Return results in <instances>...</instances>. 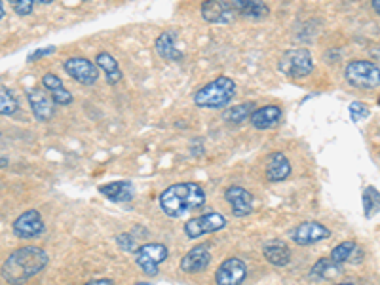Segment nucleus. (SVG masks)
<instances>
[{
	"mask_svg": "<svg viewBox=\"0 0 380 285\" xmlns=\"http://www.w3.org/2000/svg\"><path fill=\"white\" fill-rule=\"evenodd\" d=\"M208 194L200 183H175L164 188L158 196L160 209L170 219L187 217L192 211H198L206 206Z\"/></svg>",
	"mask_w": 380,
	"mask_h": 285,
	"instance_id": "1",
	"label": "nucleus"
},
{
	"mask_svg": "<svg viewBox=\"0 0 380 285\" xmlns=\"http://www.w3.org/2000/svg\"><path fill=\"white\" fill-rule=\"evenodd\" d=\"M48 266V253L42 247L27 245L12 251L2 264V279L8 284H23L35 278Z\"/></svg>",
	"mask_w": 380,
	"mask_h": 285,
	"instance_id": "2",
	"label": "nucleus"
},
{
	"mask_svg": "<svg viewBox=\"0 0 380 285\" xmlns=\"http://www.w3.org/2000/svg\"><path fill=\"white\" fill-rule=\"evenodd\" d=\"M236 82L229 76H219L194 93V105L200 108H226L236 97Z\"/></svg>",
	"mask_w": 380,
	"mask_h": 285,
	"instance_id": "3",
	"label": "nucleus"
},
{
	"mask_svg": "<svg viewBox=\"0 0 380 285\" xmlns=\"http://www.w3.org/2000/svg\"><path fill=\"white\" fill-rule=\"evenodd\" d=\"M278 71L287 79H306L314 71V57L306 48H291L286 50L278 59Z\"/></svg>",
	"mask_w": 380,
	"mask_h": 285,
	"instance_id": "4",
	"label": "nucleus"
},
{
	"mask_svg": "<svg viewBox=\"0 0 380 285\" xmlns=\"http://www.w3.org/2000/svg\"><path fill=\"white\" fill-rule=\"evenodd\" d=\"M345 80L356 90H377L380 88V67L367 59H354L345 67Z\"/></svg>",
	"mask_w": 380,
	"mask_h": 285,
	"instance_id": "5",
	"label": "nucleus"
},
{
	"mask_svg": "<svg viewBox=\"0 0 380 285\" xmlns=\"http://www.w3.org/2000/svg\"><path fill=\"white\" fill-rule=\"evenodd\" d=\"M170 255V250L164 243H144L135 251V264L139 270L149 278H156L160 272V264Z\"/></svg>",
	"mask_w": 380,
	"mask_h": 285,
	"instance_id": "6",
	"label": "nucleus"
},
{
	"mask_svg": "<svg viewBox=\"0 0 380 285\" xmlns=\"http://www.w3.org/2000/svg\"><path fill=\"white\" fill-rule=\"evenodd\" d=\"M226 227V217L222 213H217V211H211V213H204L200 217H192L185 222V234L190 240H196V238H201V236L213 234V232H219L222 228Z\"/></svg>",
	"mask_w": 380,
	"mask_h": 285,
	"instance_id": "7",
	"label": "nucleus"
},
{
	"mask_svg": "<svg viewBox=\"0 0 380 285\" xmlns=\"http://www.w3.org/2000/svg\"><path fill=\"white\" fill-rule=\"evenodd\" d=\"M65 72L82 86H94L99 80V67L88 57L72 56L63 61Z\"/></svg>",
	"mask_w": 380,
	"mask_h": 285,
	"instance_id": "8",
	"label": "nucleus"
},
{
	"mask_svg": "<svg viewBox=\"0 0 380 285\" xmlns=\"http://www.w3.org/2000/svg\"><path fill=\"white\" fill-rule=\"evenodd\" d=\"M200 14L204 22L211 25H229L238 17L232 0H204Z\"/></svg>",
	"mask_w": 380,
	"mask_h": 285,
	"instance_id": "9",
	"label": "nucleus"
},
{
	"mask_svg": "<svg viewBox=\"0 0 380 285\" xmlns=\"http://www.w3.org/2000/svg\"><path fill=\"white\" fill-rule=\"evenodd\" d=\"M46 225H44L42 215L36 209H27L23 211L14 222H12V232L19 240H35L38 236L44 234Z\"/></svg>",
	"mask_w": 380,
	"mask_h": 285,
	"instance_id": "10",
	"label": "nucleus"
},
{
	"mask_svg": "<svg viewBox=\"0 0 380 285\" xmlns=\"http://www.w3.org/2000/svg\"><path fill=\"white\" fill-rule=\"evenodd\" d=\"M289 238H291L297 245L306 247V245H314V243H320L323 242V240L331 238V230L325 227V225H322V222L304 221L301 222V225H297V227L291 230Z\"/></svg>",
	"mask_w": 380,
	"mask_h": 285,
	"instance_id": "11",
	"label": "nucleus"
},
{
	"mask_svg": "<svg viewBox=\"0 0 380 285\" xmlns=\"http://www.w3.org/2000/svg\"><path fill=\"white\" fill-rule=\"evenodd\" d=\"M27 101H29L31 113L38 122H48L56 116V101L46 92V88H29L27 90Z\"/></svg>",
	"mask_w": 380,
	"mask_h": 285,
	"instance_id": "12",
	"label": "nucleus"
},
{
	"mask_svg": "<svg viewBox=\"0 0 380 285\" xmlns=\"http://www.w3.org/2000/svg\"><path fill=\"white\" fill-rule=\"evenodd\" d=\"M245 278H247V264L238 256H230L226 261H222L215 272V282L221 285L242 284Z\"/></svg>",
	"mask_w": 380,
	"mask_h": 285,
	"instance_id": "13",
	"label": "nucleus"
},
{
	"mask_svg": "<svg viewBox=\"0 0 380 285\" xmlns=\"http://www.w3.org/2000/svg\"><path fill=\"white\" fill-rule=\"evenodd\" d=\"M211 264V251H209V245L206 243H200L196 245L190 251H187L183 259H181L179 268L181 272L185 274H200L208 268Z\"/></svg>",
	"mask_w": 380,
	"mask_h": 285,
	"instance_id": "14",
	"label": "nucleus"
},
{
	"mask_svg": "<svg viewBox=\"0 0 380 285\" xmlns=\"http://www.w3.org/2000/svg\"><path fill=\"white\" fill-rule=\"evenodd\" d=\"M224 200L229 202L234 217H247L253 213V194L240 185H232L224 190Z\"/></svg>",
	"mask_w": 380,
	"mask_h": 285,
	"instance_id": "15",
	"label": "nucleus"
},
{
	"mask_svg": "<svg viewBox=\"0 0 380 285\" xmlns=\"http://www.w3.org/2000/svg\"><path fill=\"white\" fill-rule=\"evenodd\" d=\"M291 162L287 160L286 154L281 152H272L270 156L266 158V181L270 183H281L291 175Z\"/></svg>",
	"mask_w": 380,
	"mask_h": 285,
	"instance_id": "16",
	"label": "nucleus"
},
{
	"mask_svg": "<svg viewBox=\"0 0 380 285\" xmlns=\"http://www.w3.org/2000/svg\"><path fill=\"white\" fill-rule=\"evenodd\" d=\"M263 256H265L268 263L272 266H287L291 263V250L283 240L280 238H274V240H268V242L263 245Z\"/></svg>",
	"mask_w": 380,
	"mask_h": 285,
	"instance_id": "17",
	"label": "nucleus"
},
{
	"mask_svg": "<svg viewBox=\"0 0 380 285\" xmlns=\"http://www.w3.org/2000/svg\"><path fill=\"white\" fill-rule=\"evenodd\" d=\"M283 116V111L278 105H265V107H257L253 111L251 126L255 129H270L274 126H278Z\"/></svg>",
	"mask_w": 380,
	"mask_h": 285,
	"instance_id": "18",
	"label": "nucleus"
},
{
	"mask_svg": "<svg viewBox=\"0 0 380 285\" xmlns=\"http://www.w3.org/2000/svg\"><path fill=\"white\" fill-rule=\"evenodd\" d=\"M154 50L165 61H183L185 59V54L177 48V35L172 31H164L154 40Z\"/></svg>",
	"mask_w": 380,
	"mask_h": 285,
	"instance_id": "19",
	"label": "nucleus"
},
{
	"mask_svg": "<svg viewBox=\"0 0 380 285\" xmlns=\"http://www.w3.org/2000/svg\"><path fill=\"white\" fill-rule=\"evenodd\" d=\"M99 194L110 200V202H115V204H128L135 196L133 185L129 181H113V183H107V185H101Z\"/></svg>",
	"mask_w": 380,
	"mask_h": 285,
	"instance_id": "20",
	"label": "nucleus"
},
{
	"mask_svg": "<svg viewBox=\"0 0 380 285\" xmlns=\"http://www.w3.org/2000/svg\"><path fill=\"white\" fill-rule=\"evenodd\" d=\"M42 86L46 88V92L50 93L51 99L56 101V105H71L72 93L65 88L63 80L59 79L58 74L53 72H46L42 76Z\"/></svg>",
	"mask_w": 380,
	"mask_h": 285,
	"instance_id": "21",
	"label": "nucleus"
},
{
	"mask_svg": "<svg viewBox=\"0 0 380 285\" xmlns=\"http://www.w3.org/2000/svg\"><path fill=\"white\" fill-rule=\"evenodd\" d=\"M95 63L101 69V72L105 74L108 84L116 86L122 82V69H120V65H118V61H116L113 54H108V51H97Z\"/></svg>",
	"mask_w": 380,
	"mask_h": 285,
	"instance_id": "22",
	"label": "nucleus"
},
{
	"mask_svg": "<svg viewBox=\"0 0 380 285\" xmlns=\"http://www.w3.org/2000/svg\"><path fill=\"white\" fill-rule=\"evenodd\" d=\"M232 6L240 17L247 19H265L270 14V8L263 0H232Z\"/></svg>",
	"mask_w": 380,
	"mask_h": 285,
	"instance_id": "23",
	"label": "nucleus"
},
{
	"mask_svg": "<svg viewBox=\"0 0 380 285\" xmlns=\"http://www.w3.org/2000/svg\"><path fill=\"white\" fill-rule=\"evenodd\" d=\"M329 256L335 263L345 266L346 263H361L363 253H361V250L358 247V243L352 242V240H346V242H340L338 245H335V247L331 250Z\"/></svg>",
	"mask_w": 380,
	"mask_h": 285,
	"instance_id": "24",
	"label": "nucleus"
},
{
	"mask_svg": "<svg viewBox=\"0 0 380 285\" xmlns=\"http://www.w3.org/2000/svg\"><path fill=\"white\" fill-rule=\"evenodd\" d=\"M342 264L335 263L333 259H320L310 270V278L316 282H325V279H337L338 276H342Z\"/></svg>",
	"mask_w": 380,
	"mask_h": 285,
	"instance_id": "25",
	"label": "nucleus"
},
{
	"mask_svg": "<svg viewBox=\"0 0 380 285\" xmlns=\"http://www.w3.org/2000/svg\"><path fill=\"white\" fill-rule=\"evenodd\" d=\"M257 108L255 101H245V103H240V105H234V107L226 108L222 113V118L230 124H242V122L249 120L251 118L253 111Z\"/></svg>",
	"mask_w": 380,
	"mask_h": 285,
	"instance_id": "26",
	"label": "nucleus"
},
{
	"mask_svg": "<svg viewBox=\"0 0 380 285\" xmlns=\"http://www.w3.org/2000/svg\"><path fill=\"white\" fill-rule=\"evenodd\" d=\"M380 211V193L374 186H365L363 190V215L365 219H373Z\"/></svg>",
	"mask_w": 380,
	"mask_h": 285,
	"instance_id": "27",
	"label": "nucleus"
},
{
	"mask_svg": "<svg viewBox=\"0 0 380 285\" xmlns=\"http://www.w3.org/2000/svg\"><path fill=\"white\" fill-rule=\"evenodd\" d=\"M17 111H19V101L15 99L12 90H8V86H0V114L14 116Z\"/></svg>",
	"mask_w": 380,
	"mask_h": 285,
	"instance_id": "28",
	"label": "nucleus"
},
{
	"mask_svg": "<svg viewBox=\"0 0 380 285\" xmlns=\"http://www.w3.org/2000/svg\"><path fill=\"white\" fill-rule=\"evenodd\" d=\"M116 245H118L124 253H133V255H135V251L139 250L135 238L131 234H128V232H122V234L116 236Z\"/></svg>",
	"mask_w": 380,
	"mask_h": 285,
	"instance_id": "29",
	"label": "nucleus"
},
{
	"mask_svg": "<svg viewBox=\"0 0 380 285\" xmlns=\"http://www.w3.org/2000/svg\"><path fill=\"white\" fill-rule=\"evenodd\" d=\"M8 4L12 6V10H14L15 14L25 17V15L33 14L36 2L35 0H8Z\"/></svg>",
	"mask_w": 380,
	"mask_h": 285,
	"instance_id": "30",
	"label": "nucleus"
},
{
	"mask_svg": "<svg viewBox=\"0 0 380 285\" xmlns=\"http://www.w3.org/2000/svg\"><path fill=\"white\" fill-rule=\"evenodd\" d=\"M369 114H371V108L363 105V103H359V101H354L350 105V118L354 122L365 120Z\"/></svg>",
	"mask_w": 380,
	"mask_h": 285,
	"instance_id": "31",
	"label": "nucleus"
},
{
	"mask_svg": "<svg viewBox=\"0 0 380 285\" xmlns=\"http://www.w3.org/2000/svg\"><path fill=\"white\" fill-rule=\"evenodd\" d=\"M53 54H56V46H46V48H40V50L31 51V56L27 57V61L33 63L36 59H44L46 56H53Z\"/></svg>",
	"mask_w": 380,
	"mask_h": 285,
	"instance_id": "32",
	"label": "nucleus"
},
{
	"mask_svg": "<svg viewBox=\"0 0 380 285\" xmlns=\"http://www.w3.org/2000/svg\"><path fill=\"white\" fill-rule=\"evenodd\" d=\"M110 284H115V279L95 278V279H90V282H88V285H110Z\"/></svg>",
	"mask_w": 380,
	"mask_h": 285,
	"instance_id": "33",
	"label": "nucleus"
},
{
	"mask_svg": "<svg viewBox=\"0 0 380 285\" xmlns=\"http://www.w3.org/2000/svg\"><path fill=\"white\" fill-rule=\"evenodd\" d=\"M371 8L377 15H380V0H371Z\"/></svg>",
	"mask_w": 380,
	"mask_h": 285,
	"instance_id": "34",
	"label": "nucleus"
},
{
	"mask_svg": "<svg viewBox=\"0 0 380 285\" xmlns=\"http://www.w3.org/2000/svg\"><path fill=\"white\" fill-rule=\"evenodd\" d=\"M2 10H0V17H2V22H6V0H2Z\"/></svg>",
	"mask_w": 380,
	"mask_h": 285,
	"instance_id": "35",
	"label": "nucleus"
},
{
	"mask_svg": "<svg viewBox=\"0 0 380 285\" xmlns=\"http://www.w3.org/2000/svg\"><path fill=\"white\" fill-rule=\"evenodd\" d=\"M36 4H51L53 0H35Z\"/></svg>",
	"mask_w": 380,
	"mask_h": 285,
	"instance_id": "36",
	"label": "nucleus"
},
{
	"mask_svg": "<svg viewBox=\"0 0 380 285\" xmlns=\"http://www.w3.org/2000/svg\"><path fill=\"white\" fill-rule=\"evenodd\" d=\"M377 105H379V107H380V95H379V97H377Z\"/></svg>",
	"mask_w": 380,
	"mask_h": 285,
	"instance_id": "37",
	"label": "nucleus"
},
{
	"mask_svg": "<svg viewBox=\"0 0 380 285\" xmlns=\"http://www.w3.org/2000/svg\"><path fill=\"white\" fill-rule=\"evenodd\" d=\"M84 2H88V0H84Z\"/></svg>",
	"mask_w": 380,
	"mask_h": 285,
	"instance_id": "38",
	"label": "nucleus"
}]
</instances>
